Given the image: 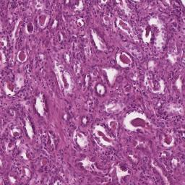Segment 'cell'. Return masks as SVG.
Masks as SVG:
<instances>
[{"mask_svg":"<svg viewBox=\"0 0 185 185\" xmlns=\"http://www.w3.org/2000/svg\"><path fill=\"white\" fill-rule=\"evenodd\" d=\"M82 163L83 164V166L85 167L87 170L88 171H93L94 169L92 168V162L90 161L88 159H85L82 161Z\"/></svg>","mask_w":185,"mask_h":185,"instance_id":"obj_19","label":"cell"},{"mask_svg":"<svg viewBox=\"0 0 185 185\" xmlns=\"http://www.w3.org/2000/svg\"><path fill=\"white\" fill-rule=\"evenodd\" d=\"M163 145L165 147H171L174 143V138L171 134H167L163 137L162 140Z\"/></svg>","mask_w":185,"mask_h":185,"instance_id":"obj_13","label":"cell"},{"mask_svg":"<svg viewBox=\"0 0 185 185\" xmlns=\"http://www.w3.org/2000/svg\"><path fill=\"white\" fill-rule=\"evenodd\" d=\"M91 34H92V39H93L94 43H95V46L98 48V50L102 51V52H104V51H106L107 48H106V44L103 42L101 39L98 36L96 33H95L94 31H91Z\"/></svg>","mask_w":185,"mask_h":185,"instance_id":"obj_6","label":"cell"},{"mask_svg":"<svg viewBox=\"0 0 185 185\" xmlns=\"http://www.w3.org/2000/svg\"><path fill=\"white\" fill-rule=\"evenodd\" d=\"M94 135L99 140V143L102 146L107 147L113 145V140L111 137L106 133V130L101 126H96L94 130Z\"/></svg>","mask_w":185,"mask_h":185,"instance_id":"obj_3","label":"cell"},{"mask_svg":"<svg viewBox=\"0 0 185 185\" xmlns=\"http://www.w3.org/2000/svg\"><path fill=\"white\" fill-rule=\"evenodd\" d=\"M19 134H20V133H18V130H16V129H15V130H14L13 131H12V135H13L14 137H17V136H18Z\"/></svg>","mask_w":185,"mask_h":185,"instance_id":"obj_27","label":"cell"},{"mask_svg":"<svg viewBox=\"0 0 185 185\" xmlns=\"http://www.w3.org/2000/svg\"><path fill=\"white\" fill-rule=\"evenodd\" d=\"M5 91L7 94H9V95H12V94L14 93V88L13 87H11V86H5Z\"/></svg>","mask_w":185,"mask_h":185,"instance_id":"obj_25","label":"cell"},{"mask_svg":"<svg viewBox=\"0 0 185 185\" xmlns=\"http://www.w3.org/2000/svg\"><path fill=\"white\" fill-rule=\"evenodd\" d=\"M49 17L47 14L41 13L39 16V17H38V23H39V25L42 28H45L46 25H47L48 22H49Z\"/></svg>","mask_w":185,"mask_h":185,"instance_id":"obj_11","label":"cell"},{"mask_svg":"<svg viewBox=\"0 0 185 185\" xmlns=\"http://www.w3.org/2000/svg\"><path fill=\"white\" fill-rule=\"evenodd\" d=\"M142 38L144 42L149 43L151 41V38H152V31H151V27L148 26L145 28L143 32V35H142Z\"/></svg>","mask_w":185,"mask_h":185,"instance_id":"obj_12","label":"cell"},{"mask_svg":"<svg viewBox=\"0 0 185 185\" xmlns=\"http://www.w3.org/2000/svg\"><path fill=\"white\" fill-rule=\"evenodd\" d=\"M116 25H117L118 28H120L122 31H124V33L128 34V36H130V37H131L132 39L135 40V41H138L137 36L135 35L133 29H132V28L130 26V24H129L128 23L124 21V20H122V19L118 17L117 20H116Z\"/></svg>","mask_w":185,"mask_h":185,"instance_id":"obj_4","label":"cell"},{"mask_svg":"<svg viewBox=\"0 0 185 185\" xmlns=\"http://www.w3.org/2000/svg\"><path fill=\"white\" fill-rule=\"evenodd\" d=\"M156 44H157L158 47H162V46L164 44V39L163 36H161V34L159 35V36H157L156 38Z\"/></svg>","mask_w":185,"mask_h":185,"instance_id":"obj_22","label":"cell"},{"mask_svg":"<svg viewBox=\"0 0 185 185\" xmlns=\"http://www.w3.org/2000/svg\"><path fill=\"white\" fill-rule=\"evenodd\" d=\"M149 23H150V25H154V26L157 27V28H161L163 25L162 22L158 18L151 19V20L149 21Z\"/></svg>","mask_w":185,"mask_h":185,"instance_id":"obj_18","label":"cell"},{"mask_svg":"<svg viewBox=\"0 0 185 185\" xmlns=\"http://www.w3.org/2000/svg\"><path fill=\"white\" fill-rule=\"evenodd\" d=\"M96 90L97 92H98V94L100 95H103L105 93V87L104 86L100 85V84H98L96 87Z\"/></svg>","mask_w":185,"mask_h":185,"instance_id":"obj_24","label":"cell"},{"mask_svg":"<svg viewBox=\"0 0 185 185\" xmlns=\"http://www.w3.org/2000/svg\"><path fill=\"white\" fill-rule=\"evenodd\" d=\"M115 170H116V176H117V177L119 179L122 178L123 176L128 174V172L124 171H122L120 169V168H119V167H116V168L115 169Z\"/></svg>","mask_w":185,"mask_h":185,"instance_id":"obj_20","label":"cell"},{"mask_svg":"<svg viewBox=\"0 0 185 185\" xmlns=\"http://www.w3.org/2000/svg\"><path fill=\"white\" fill-rule=\"evenodd\" d=\"M149 123V121L145 114L137 111H133L127 114L124 119V127L130 131H137L146 128Z\"/></svg>","mask_w":185,"mask_h":185,"instance_id":"obj_1","label":"cell"},{"mask_svg":"<svg viewBox=\"0 0 185 185\" xmlns=\"http://www.w3.org/2000/svg\"><path fill=\"white\" fill-rule=\"evenodd\" d=\"M103 20L104 23L106 24V25H108V24H110V23H111V19H110V17L108 16H104Z\"/></svg>","mask_w":185,"mask_h":185,"instance_id":"obj_26","label":"cell"},{"mask_svg":"<svg viewBox=\"0 0 185 185\" xmlns=\"http://www.w3.org/2000/svg\"><path fill=\"white\" fill-rule=\"evenodd\" d=\"M61 67L55 66V72L57 74V79L60 82V85L64 88L65 92H70L72 89V79L71 76L67 72L61 69Z\"/></svg>","mask_w":185,"mask_h":185,"instance_id":"obj_2","label":"cell"},{"mask_svg":"<svg viewBox=\"0 0 185 185\" xmlns=\"http://www.w3.org/2000/svg\"><path fill=\"white\" fill-rule=\"evenodd\" d=\"M35 107H36V111L41 116H44V113H45V104H44V98H43V95H39L37 97L36 100V104H35Z\"/></svg>","mask_w":185,"mask_h":185,"instance_id":"obj_7","label":"cell"},{"mask_svg":"<svg viewBox=\"0 0 185 185\" xmlns=\"http://www.w3.org/2000/svg\"><path fill=\"white\" fill-rule=\"evenodd\" d=\"M16 84L19 87H21L24 85V78L21 75H17L16 77Z\"/></svg>","mask_w":185,"mask_h":185,"instance_id":"obj_21","label":"cell"},{"mask_svg":"<svg viewBox=\"0 0 185 185\" xmlns=\"http://www.w3.org/2000/svg\"><path fill=\"white\" fill-rule=\"evenodd\" d=\"M76 142L81 148H84L86 146H87V138L82 133L77 132L75 135Z\"/></svg>","mask_w":185,"mask_h":185,"instance_id":"obj_9","label":"cell"},{"mask_svg":"<svg viewBox=\"0 0 185 185\" xmlns=\"http://www.w3.org/2000/svg\"><path fill=\"white\" fill-rule=\"evenodd\" d=\"M34 31V25L32 23H28L26 25V32L28 34H31Z\"/></svg>","mask_w":185,"mask_h":185,"instance_id":"obj_23","label":"cell"},{"mask_svg":"<svg viewBox=\"0 0 185 185\" xmlns=\"http://www.w3.org/2000/svg\"><path fill=\"white\" fill-rule=\"evenodd\" d=\"M169 111L173 113H177V114H183V108L180 105L172 104L169 107Z\"/></svg>","mask_w":185,"mask_h":185,"instance_id":"obj_14","label":"cell"},{"mask_svg":"<svg viewBox=\"0 0 185 185\" xmlns=\"http://www.w3.org/2000/svg\"><path fill=\"white\" fill-rule=\"evenodd\" d=\"M17 59L19 62H25L28 59V55L25 51H20L17 54Z\"/></svg>","mask_w":185,"mask_h":185,"instance_id":"obj_16","label":"cell"},{"mask_svg":"<svg viewBox=\"0 0 185 185\" xmlns=\"http://www.w3.org/2000/svg\"><path fill=\"white\" fill-rule=\"evenodd\" d=\"M124 106L122 104L118 103H108L106 106V111L108 113H118L122 111Z\"/></svg>","mask_w":185,"mask_h":185,"instance_id":"obj_8","label":"cell"},{"mask_svg":"<svg viewBox=\"0 0 185 185\" xmlns=\"http://www.w3.org/2000/svg\"><path fill=\"white\" fill-rule=\"evenodd\" d=\"M108 125L111 131L116 132L118 127V122L116 120H114V119H111V120L108 121Z\"/></svg>","mask_w":185,"mask_h":185,"instance_id":"obj_17","label":"cell"},{"mask_svg":"<svg viewBox=\"0 0 185 185\" xmlns=\"http://www.w3.org/2000/svg\"><path fill=\"white\" fill-rule=\"evenodd\" d=\"M105 72H106L107 75V77L109 81L110 84L114 83V80H115L116 76H117L118 71L115 69H113V68H109V69H105Z\"/></svg>","mask_w":185,"mask_h":185,"instance_id":"obj_10","label":"cell"},{"mask_svg":"<svg viewBox=\"0 0 185 185\" xmlns=\"http://www.w3.org/2000/svg\"><path fill=\"white\" fill-rule=\"evenodd\" d=\"M25 129H26V131L28 132V136L30 137V138H33V130L32 128V126L31 123H30V121L28 119H25Z\"/></svg>","mask_w":185,"mask_h":185,"instance_id":"obj_15","label":"cell"},{"mask_svg":"<svg viewBox=\"0 0 185 185\" xmlns=\"http://www.w3.org/2000/svg\"><path fill=\"white\" fill-rule=\"evenodd\" d=\"M116 60L118 65L123 68L128 67L132 63V60L130 56L125 52H119L116 54Z\"/></svg>","mask_w":185,"mask_h":185,"instance_id":"obj_5","label":"cell"}]
</instances>
